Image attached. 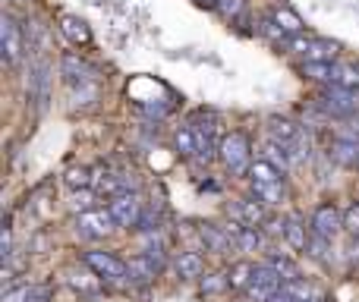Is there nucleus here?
Masks as SVG:
<instances>
[{
  "instance_id": "f257e3e1",
  "label": "nucleus",
  "mask_w": 359,
  "mask_h": 302,
  "mask_svg": "<svg viewBox=\"0 0 359 302\" xmlns=\"http://www.w3.org/2000/svg\"><path fill=\"white\" fill-rule=\"evenodd\" d=\"M217 158L224 160V167H227L233 177L249 173V167H252V145H249L246 132L233 130L230 136H224L221 139V149H217Z\"/></svg>"
},
{
  "instance_id": "f03ea898",
  "label": "nucleus",
  "mask_w": 359,
  "mask_h": 302,
  "mask_svg": "<svg viewBox=\"0 0 359 302\" xmlns=\"http://www.w3.org/2000/svg\"><path fill=\"white\" fill-rule=\"evenodd\" d=\"M82 265L98 274L101 280H107V284H117V280L130 277V265L123 259H117L114 252H101V249H92V252L82 255Z\"/></svg>"
},
{
  "instance_id": "7ed1b4c3",
  "label": "nucleus",
  "mask_w": 359,
  "mask_h": 302,
  "mask_svg": "<svg viewBox=\"0 0 359 302\" xmlns=\"http://www.w3.org/2000/svg\"><path fill=\"white\" fill-rule=\"evenodd\" d=\"M318 107L337 120H350L353 114H359V92H350V88H341V85H328L318 95Z\"/></svg>"
},
{
  "instance_id": "20e7f679",
  "label": "nucleus",
  "mask_w": 359,
  "mask_h": 302,
  "mask_svg": "<svg viewBox=\"0 0 359 302\" xmlns=\"http://www.w3.org/2000/svg\"><path fill=\"white\" fill-rule=\"evenodd\" d=\"M114 230H117V221H114L111 208H88V211H82L79 221H76V233H79L82 240H104Z\"/></svg>"
},
{
  "instance_id": "39448f33",
  "label": "nucleus",
  "mask_w": 359,
  "mask_h": 302,
  "mask_svg": "<svg viewBox=\"0 0 359 302\" xmlns=\"http://www.w3.org/2000/svg\"><path fill=\"white\" fill-rule=\"evenodd\" d=\"M309 227H312V233H318V236H325V240L334 242V240H337V233L344 230V211L337 208L334 202L318 205V208L312 211Z\"/></svg>"
},
{
  "instance_id": "423d86ee",
  "label": "nucleus",
  "mask_w": 359,
  "mask_h": 302,
  "mask_svg": "<svg viewBox=\"0 0 359 302\" xmlns=\"http://www.w3.org/2000/svg\"><path fill=\"white\" fill-rule=\"evenodd\" d=\"M0 50H4V63H10V67H16L25 50V35L10 13H4V19H0Z\"/></svg>"
},
{
  "instance_id": "0eeeda50",
  "label": "nucleus",
  "mask_w": 359,
  "mask_h": 302,
  "mask_svg": "<svg viewBox=\"0 0 359 302\" xmlns=\"http://www.w3.org/2000/svg\"><path fill=\"white\" fill-rule=\"evenodd\" d=\"M280 287H284V277H280V274L265 261V265L255 268V277H252V284L246 287V296L252 302H268L274 293L280 290Z\"/></svg>"
},
{
  "instance_id": "6e6552de",
  "label": "nucleus",
  "mask_w": 359,
  "mask_h": 302,
  "mask_svg": "<svg viewBox=\"0 0 359 302\" xmlns=\"http://www.w3.org/2000/svg\"><path fill=\"white\" fill-rule=\"evenodd\" d=\"M107 208H111V214H114V221H117V227H139V217H142V211H145V205H142V198L136 195V192H123V195H117V198H111L107 202Z\"/></svg>"
},
{
  "instance_id": "1a4fd4ad",
  "label": "nucleus",
  "mask_w": 359,
  "mask_h": 302,
  "mask_svg": "<svg viewBox=\"0 0 359 302\" xmlns=\"http://www.w3.org/2000/svg\"><path fill=\"white\" fill-rule=\"evenodd\" d=\"M60 76L67 79V85H88L95 76V67L86 60V57L69 50V54L60 57Z\"/></svg>"
},
{
  "instance_id": "9d476101",
  "label": "nucleus",
  "mask_w": 359,
  "mask_h": 302,
  "mask_svg": "<svg viewBox=\"0 0 359 302\" xmlns=\"http://www.w3.org/2000/svg\"><path fill=\"white\" fill-rule=\"evenodd\" d=\"M268 136L280 145L299 149V142H303V126L293 123V120H287V117H271L268 120Z\"/></svg>"
},
{
  "instance_id": "9b49d317",
  "label": "nucleus",
  "mask_w": 359,
  "mask_h": 302,
  "mask_svg": "<svg viewBox=\"0 0 359 302\" xmlns=\"http://www.w3.org/2000/svg\"><path fill=\"white\" fill-rule=\"evenodd\" d=\"M133 186H136V183L130 179V173L107 170V173H101V177H95L92 189L98 192V195H104V198H117V195H123V192H130Z\"/></svg>"
},
{
  "instance_id": "f8f14e48",
  "label": "nucleus",
  "mask_w": 359,
  "mask_h": 302,
  "mask_svg": "<svg viewBox=\"0 0 359 302\" xmlns=\"http://www.w3.org/2000/svg\"><path fill=\"white\" fill-rule=\"evenodd\" d=\"M48 82H50V67L48 63H35L29 76V98L38 104V111H44V104H48Z\"/></svg>"
},
{
  "instance_id": "ddd939ff",
  "label": "nucleus",
  "mask_w": 359,
  "mask_h": 302,
  "mask_svg": "<svg viewBox=\"0 0 359 302\" xmlns=\"http://www.w3.org/2000/svg\"><path fill=\"white\" fill-rule=\"evenodd\" d=\"M126 265H130V280H136V284H151V280L161 274V261H155L149 252L130 259Z\"/></svg>"
},
{
  "instance_id": "4468645a",
  "label": "nucleus",
  "mask_w": 359,
  "mask_h": 302,
  "mask_svg": "<svg viewBox=\"0 0 359 302\" xmlns=\"http://www.w3.org/2000/svg\"><path fill=\"white\" fill-rule=\"evenodd\" d=\"M60 32L69 38L73 44H92V29H88V22L82 16H76V13H63L60 16Z\"/></svg>"
},
{
  "instance_id": "2eb2a0df",
  "label": "nucleus",
  "mask_w": 359,
  "mask_h": 302,
  "mask_svg": "<svg viewBox=\"0 0 359 302\" xmlns=\"http://www.w3.org/2000/svg\"><path fill=\"white\" fill-rule=\"evenodd\" d=\"M198 236H202L205 249L215 255H227L230 246H233V240H230V233L224 227H215V224H205V227H198Z\"/></svg>"
},
{
  "instance_id": "dca6fc26",
  "label": "nucleus",
  "mask_w": 359,
  "mask_h": 302,
  "mask_svg": "<svg viewBox=\"0 0 359 302\" xmlns=\"http://www.w3.org/2000/svg\"><path fill=\"white\" fill-rule=\"evenodd\" d=\"M328 154H331V160H337L341 167L359 170V142H353V139H334Z\"/></svg>"
},
{
  "instance_id": "f3484780",
  "label": "nucleus",
  "mask_w": 359,
  "mask_h": 302,
  "mask_svg": "<svg viewBox=\"0 0 359 302\" xmlns=\"http://www.w3.org/2000/svg\"><path fill=\"white\" fill-rule=\"evenodd\" d=\"M174 271L180 280H198L205 274V259L198 252H180L174 259Z\"/></svg>"
},
{
  "instance_id": "a211bd4d",
  "label": "nucleus",
  "mask_w": 359,
  "mask_h": 302,
  "mask_svg": "<svg viewBox=\"0 0 359 302\" xmlns=\"http://www.w3.org/2000/svg\"><path fill=\"white\" fill-rule=\"evenodd\" d=\"M265 208H268V205L259 202V198H240L233 211H236V217H240L243 224H249V227H262V224L268 221Z\"/></svg>"
},
{
  "instance_id": "6ab92c4d",
  "label": "nucleus",
  "mask_w": 359,
  "mask_h": 302,
  "mask_svg": "<svg viewBox=\"0 0 359 302\" xmlns=\"http://www.w3.org/2000/svg\"><path fill=\"white\" fill-rule=\"evenodd\" d=\"M174 151L180 154V158H186V160H196V154H198V136H196V130H192L189 123L177 130V136H174Z\"/></svg>"
},
{
  "instance_id": "aec40b11",
  "label": "nucleus",
  "mask_w": 359,
  "mask_h": 302,
  "mask_svg": "<svg viewBox=\"0 0 359 302\" xmlns=\"http://www.w3.org/2000/svg\"><path fill=\"white\" fill-rule=\"evenodd\" d=\"M337 50H341V44H337V41H328V38H312L309 50H306V60H312V63H334Z\"/></svg>"
},
{
  "instance_id": "412c9836",
  "label": "nucleus",
  "mask_w": 359,
  "mask_h": 302,
  "mask_svg": "<svg viewBox=\"0 0 359 302\" xmlns=\"http://www.w3.org/2000/svg\"><path fill=\"white\" fill-rule=\"evenodd\" d=\"M249 179H252V183H280L284 170L274 167L271 160H265V158H255L252 167H249Z\"/></svg>"
},
{
  "instance_id": "4be33fe9",
  "label": "nucleus",
  "mask_w": 359,
  "mask_h": 302,
  "mask_svg": "<svg viewBox=\"0 0 359 302\" xmlns=\"http://www.w3.org/2000/svg\"><path fill=\"white\" fill-rule=\"evenodd\" d=\"M262 158L271 160V164L280 167V170H287L290 160H293V151H290V145H280V142H274V139L268 136V142L262 145Z\"/></svg>"
},
{
  "instance_id": "5701e85b",
  "label": "nucleus",
  "mask_w": 359,
  "mask_h": 302,
  "mask_svg": "<svg viewBox=\"0 0 359 302\" xmlns=\"http://www.w3.org/2000/svg\"><path fill=\"white\" fill-rule=\"evenodd\" d=\"M309 236L312 233H306V224L299 221V217H287L284 240L290 242V249H297V252H306V249H309Z\"/></svg>"
},
{
  "instance_id": "b1692460",
  "label": "nucleus",
  "mask_w": 359,
  "mask_h": 302,
  "mask_svg": "<svg viewBox=\"0 0 359 302\" xmlns=\"http://www.w3.org/2000/svg\"><path fill=\"white\" fill-rule=\"evenodd\" d=\"M252 277H255V265H252V261H236V265H230V271H227L230 290H246V287L252 284Z\"/></svg>"
},
{
  "instance_id": "393cba45",
  "label": "nucleus",
  "mask_w": 359,
  "mask_h": 302,
  "mask_svg": "<svg viewBox=\"0 0 359 302\" xmlns=\"http://www.w3.org/2000/svg\"><path fill=\"white\" fill-rule=\"evenodd\" d=\"M252 183V179H249ZM252 195L259 198V202H265L268 208H274V205L284 202V183H252Z\"/></svg>"
},
{
  "instance_id": "a878e982",
  "label": "nucleus",
  "mask_w": 359,
  "mask_h": 302,
  "mask_svg": "<svg viewBox=\"0 0 359 302\" xmlns=\"http://www.w3.org/2000/svg\"><path fill=\"white\" fill-rule=\"evenodd\" d=\"M331 85L359 92V67L356 63H334V82H331Z\"/></svg>"
},
{
  "instance_id": "bb28decb",
  "label": "nucleus",
  "mask_w": 359,
  "mask_h": 302,
  "mask_svg": "<svg viewBox=\"0 0 359 302\" xmlns=\"http://www.w3.org/2000/svg\"><path fill=\"white\" fill-rule=\"evenodd\" d=\"M271 16H274V22H278L280 29L287 32V35H303V19H299L293 10H287V6H278Z\"/></svg>"
},
{
  "instance_id": "cd10ccee",
  "label": "nucleus",
  "mask_w": 359,
  "mask_h": 302,
  "mask_svg": "<svg viewBox=\"0 0 359 302\" xmlns=\"http://www.w3.org/2000/svg\"><path fill=\"white\" fill-rule=\"evenodd\" d=\"M233 246L240 249V252H259L262 249V233L246 224V227H240V233L233 236Z\"/></svg>"
},
{
  "instance_id": "c85d7f7f",
  "label": "nucleus",
  "mask_w": 359,
  "mask_h": 302,
  "mask_svg": "<svg viewBox=\"0 0 359 302\" xmlns=\"http://www.w3.org/2000/svg\"><path fill=\"white\" fill-rule=\"evenodd\" d=\"M63 183L69 186V189H92V183H95V177H92V170L88 167H69L67 173H63Z\"/></svg>"
},
{
  "instance_id": "c756f323",
  "label": "nucleus",
  "mask_w": 359,
  "mask_h": 302,
  "mask_svg": "<svg viewBox=\"0 0 359 302\" xmlns=\"http://www.w3.org/2000/svg\"><path fill=\"white\" fill-rule=\"evenodd\" d=\"M303 76L306 79H312V82H334V63H312V60H306L303 63Z\"/></svg>"
},
{
  "instance_id": "7c9ffc66",
  "label": "nucleus",
  "mask_w": 359,
  "mask_h": 302,
  "mask_svg": "<svg viewBox=\"0 0 359 302\" xmlns=\"http://www.w3.org/2000/svg\"><path fill=\"white\" fill-rule=\"evenodd\" d=\"M268 265L274 268V271L284 277V284L287 280H299V268H297V261H290L287 255H278V252H271L268 255Z\"/></svg>"
},
{
  "instance_id": "2f4dec72",
  "label": "nucleus",
  "mask_w": 359,
  "mask_h": 302,
  "mask_svg": "<svg viewBox=\"0 0 359 302\" xmlns=\"http://www.w3.org/2000/svg\"><path fill=\"white\" fill-rule=\"evenodd\" d=\"M259 32H262V35H265V38H271L274 44H284V48H287V41H290V38H293V35H287V32L280 29L278 22H274V16H265V19H262Z\"/></svg>"
},
{
  "instance_id": "473e14b6",
  "label": "nucleus",
  "mask_w": 359,
  "mask_h": 302,
  "mask_svg": "<svg viewBox=\"0 0 359 302\" xmlns=\"http://www.w3.org/2000/svg\"><path fill=\"white\" fill-rule=\"evenodd\" d=\"M331 246H334L331 240H325V236L312 233V236H309V249H306V252H309L316 261H331V252H328Z\"/></svg>"
},
{
  "instance_id": "72a5a7b5",
  "label": "nucleus",
  "mask_w": 359,
  "mask_h": 302,
  "mask_svg": "<svg viewBox=\"0 0 359 302\" xmlns=\"http://www.w3.org/2000/svg\"><path fill=\"white\" fill-rule=\"evenodd\" d=\"M198 280H202V293H205V296H217V293H224L230 287L227 274H205V277H198Z\"/></svg>"
},
{
  "instance_id": "f704fd0d",
  "label": "nucleus",
  "mask_w": 359,
  "mask_h": 302,
  "mask_svg": "<svg viewBox=\"0 0 359 302\" xmlns=\"http://www.w3.org/2000/svg\"><path fill=\"white\" fill-rule=\"evenodd\" d=\"M95 195H98L95 189H73V195H69V208L82 214V211H88L95 205Z\"/></svg>"
},
{
  "instance_id": "c9c22d12",
  "label": "nucleus",
  "mask_w": 359,
  "mask_h": 302,
  "mask_svg": "<svg viewBox=\"0 0 359 302\" xmlns=\"http://www.w3.org/2000/svg\"><path fill=\"white\" fill-rule=\"evenodd\" d=\"M344 230L359 240V202H350L347 211H344Z\"/></svg>"
},
{
  "instance_id": "e433bc0d",
  "label": "nucleus",
  "mask_w": 359,
  "mask_h": 302,
  "mask_svg": "<svg viewBox=\"0 0 359 302\" xmlns=\"http://www.w3.org/2000/svg\"><path fill=\"white\" fill-rule=\"evenodd\" d=\"M243 10H246V0H221V4H217V10H215V13H221V16L233 19V16H240Z\"/></svg>"
},
{
  "instance_id": "4c0bfd02",
  "label": "nucleus",
  "mask_w": 359,
  "mask_h": 302,
  "mask_svg": "<svg viewBox=\"0 0 359 302\" xmlns=\"http://www.w3.org/2000/svg\"><path fill=\"white\" fill-rule=\"evenodd\" d=\"M32 296H35L32 287H13V290L4 293V302H32Z\"/></svg>"
},
{
  "instance_id": "58836bf2",
  "label": "nucleus",
  "mask_w": 359,
  "mask_h": 302,
  "mask_svg": "<svg viewBox=\"0 0 359 302\" xmlns=\"http://www.w3.org/2000/svg\"><path fill=\"white\" fill-rule=\"evenodd\" d=\"M309 44H312V38H306V35H293L290 41H287V50H290V54H303V57H306Z\"/></svg>"
},
{
  "instance_id": "ea45409f",
  "label": "nucleus",
  "mask_w": 359,
  "mask_h": 302,
  "mask_svg": "<svg viewBox=\"0 0 359 302\" xmlns=\"http://www.w3.org/2000/svg\"><path fill=\"white\" fill-rule=\"evenodd\" d=\"M0 252H4V261H10V255H13V233H10V227H4V233H0Z\"/></svg>"
},
{
  "instance_id": "a19ab883",
  "label": "nucleus",
  "mask_w": 359,
  "mask_h": 302,
  "mask_svg": "<svg viewBox=\"0 0 359 302\" xmlns=\"http://www.w3.org/2000/svg\"><path fill=\"white\" fill-rule=\"evenodd\" d=\"M192 4H196V6H205V10H217V4H221V0H192Z\"/></svg>"
},
{
  "instance_id": "79ce46f5",
  "label": "nucleus",
  "mask_w": 359,
  "mask_h": 302,
  "mask_svg": "<svg viewBox=\"0 0 359 302\" xmlns=\"http://www.w3.org/2000/svg\"><path fill=\"white\" fill-rule=\"evenodd\" d=\"M32 302H44V290H35V296H32Z\"/></svg>"
},
{
  "instance_id": "37998d69",
  "label": "nucleus",
  "mask_w": 359,
  "mask_h": 302,
  "mask_svg": "<svg viewBox=\"0 0 359 302\" xmlns=\"http://www.w3.org/2000/svg\"><path fill=\"white\" fill-rule=\"evenodd\" d=\"M10 4H19V0H10Z\"/></svg>"
}]
</instances>
